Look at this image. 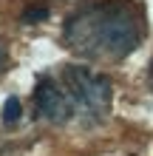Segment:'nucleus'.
I'll return each instance as SVG.
<instances>
[{
	"label": "nucleus",
	"mask_w": 153,
	"mask_h": 156,
	"mask_svg": "<svg viewBox=\"0 0 153 156\" xmlns=\"http://www.w3.org/2000/svg\"><path fill=\"white\" fill-rule=\"evenodd\" d=\"M111 80L85 66H60L37 77L34 108L54 125H96L111 114Z\"/></svg>",
	"instance_id": "obj_1"
},
{
	"label": "nucleus",
	"mask_w": 153,
	"mask_h": 156,
	"mask_svg": "<svg viewBox=\"0 0 153 156\" xmlns=\"http://www.w3.org/2000/svg\"><path fill=\"white\" fill-rule=\"evenodd\" d=\"M68 48L88 60H122L139 48L145 23L133 3L96 0L68 17L62 29Z\"/></svg>",
	"instance_id": "obj_2"
},
{
	"label": "nucleus",
	"mask_w": 153,
	"mask_h": 156,
	"mask_svg": "<svg viewBox=\"0 0 153 156\" xmlns=\"http://www.w3.org/2000/svg\"><path fill=\"white\" fill-rule=\"evenodd\" d=\"M17 119H20V99H17V97H9L6 105H3V122L6 125H14Z\"/></svg>",
	"instance_id": "obj_3"
},
{
	"label": "nucleus",
	"mask_w": 153,
	"mask_h": 156,
	"mask_svg": "<svg viewBox=\"0 0 153 156\" xmlns=\"http://www.w3.org/2000/svg\"><path fill=\"white\" fill-rule=\"evenodd\" d=\"M46 17H48V9L46 6H31V9H26L23 20L26 23H37V20H46Z\"/></svg>",
	"instance_id": "obj_4"
},
{
	"label": "nucleus",
	"mask_w": 153,
	"mask_h": 156,
	"mask_svg": "<svg viewBox=\"0 0 153 156\" xmlns=\"http://www.w3.org/2000/svg\"><path fill=\"white\" fill-rule=\"evenodd\" d=\"M3 62H6V54H3V45H0V71H3Z\"/></svg>",
	"instance_id": "obj_5"
},
{
	"label": "nucleus",
	"mask_w": 153,
	"mask_h": 156,
	"mask_svg": "<svg viewBox=\"0 0 153 156\" xmlns=\"http://www.w3.org/2000/svg\"><path fill=\"white\" fill-rule=\"evenodd\" d=\"M150 88H153V62H150Z\"/></svg>",
	"instance_id": "obj_6"
}]
</instances>
